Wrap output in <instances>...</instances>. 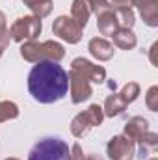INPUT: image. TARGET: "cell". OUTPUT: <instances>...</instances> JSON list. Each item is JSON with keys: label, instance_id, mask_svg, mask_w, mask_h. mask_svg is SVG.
<instances>
[{"label": "cell", "instance_id": "cell-1", "mask_svg": "<svg viewBox=\"0 0 158 160\" xmlns=\"http://www.w3.org/2000/svg\"><path fill=\"white\" fill-rule=\"evenodd\" d=\"M28 91L41 104L62 101L69 91L67 71L56 62H39L28 73Z\"/></svg>", "mask_w": 158, "mask_h": 160}, {"label": "cell", "instance_id": "cell-2", "mask_svg": "<svg viewBox=\"0 0 158 160\" xmlns=\"http://www.w3.org/2000/svg\"><path fill=\"white\" fill-rule=\"evenodd\" d=\"M21 56L24 62L39 63V62H56L60 63L65 58V48L58 41H26L21 43Z\"/></svg>", "mask_w": 158, "mask_h": 160}, {"label": "cell", "instance_id": "cell-3", "mask_svg": "<svg viewBox=\"0 0 158 160\" xmlns=\"http://www.w3.org/2000/svg\"><path fill=\"white\" fill-rule=\"evenodd\" d=\"M69 145L56 136L39 140L32 151L28 153V160H69Z\"/></svg>", "mask_w": 158, "mask_h": 160}, {"label": "cell", "instance_id": "cell-4", "mask_svg": "<svg viewBox=\"0 0 158 160\" xmlns=\"http://www.w3.org/2000/svg\"><path fill=\"white\" fill-rule=\"evenodd\" d=\"M102 121H104L102 106H99V104H89L84 112L77 114V116L71 119V134H73L75 138H84L91 128L101 127Z\"/></svg>", "mask_w": 158, "mask_h": 160}, {"label": "cell", "instance_id": "cell-5", "mask_svg": "<svg viewBox=\"0 0 158 160\" xmlns=\"http://www.w3.org/2000/svg\"><path fill=\"white\" fill-rule=\"evenodd\" d=\"M43 32V22L41 19L34 15L19 17L11 26H9V36L15 43H26V41H36Z\"/></svg>", "mask_w": 158, "mask_h": 160}, {"label": "cell", "instance_id": "cell-6", "mask_svg": "<svg viewBox=\"0 0 158 160\" xmlns=\"http://www.w3.org/2000/svg\"><path fill=\"white\" fill-rule=\"evenodd\" d=\"M52 34L58 36L62 41L69 43V45H77L82 39V28L75 22L73 17L69 15H60L54 19L52 22Z\"/></svg>", "mask_w": 158, "mask_h": 160}, {"label": "cell", "instance_id": "cell-7", "mask_svg": "<svg viewBox=\"0 0 158 160\" xmlns=\"http://www.w3.org/2000/svg\"><path fill=\"white\" fill-rule=\"evenodd\" d=\"M106 155L110 160H132L136 157V143L125 134L114 136L106 143Z\"/></svg>", "mask_w": 158, "mask_h": 160}, {"label": "cell", "instance_id": "cell-8", "mask_svg": "<svg viewBox=\"0 0 158 160\" xmlns=\"http://www.w3.org/2000/svg\"><path fill=\"white\" fill-rule=\"evenodd\" d=\"M71 71L78 73L80 77L87 80V82H95V84H104L106 82V69L102 65H97L86 58H75L71 63Z\"/></svg>", "mask_w": 158, "mask_h": 160}, {"label": "cell", "instance_id": "cell-9", "mask_svg": "<svg viewBox=\"0 0 158 160\" xmlns=\"http://www.w3.org/2000/svg\"><path fill=\"white\" fill-rule=\"evenodd\" d=\"M67 77H69V89H71V102L73 104H82L84 101H87L93 95L91 84L84 77H80L75 71H71Z\"/></svg>", "mask_w": 158, "mask_h": 160}, {"label": "cell", "instance_id": "cell-10", "mask_svg": "<svg viewBox=\"0 0 158 160\" xmlns=\"http://www.w3.org/2000/svg\"><path fill=\"white\" fill-rule=\"evenodd\" d=\"M87 50L99 62H108L116 54V47L104 38H91L89 43H87Z\"/></svg>", "mask_w": 158, "mask_h": 160}, {"label": "cell", "instance_id": "cell-11", "mask_svg": "<svg viewBox=\"0 0 158 160\" xmlns=\"http://www.w3.org/2000/svg\"><path fill=\"white\" fill-rule=\"evenodd\" d=\"M147 130H149V121L145 119V118H141V116H134V118H130V119L125 123L123 134L136 143V140L141 138Z\"/></svg>", "mask_w": 158, "mask_h": 160}, {"label": "cell", "instance_id": "cell-12", "mask_svg": "<svg viewBox=\"0 0 158 160\" xmlns=\"http://www.w3.org/2000/svg\"><path fill=\"white\" fill-rule=\"evenodd\" d=\"M97 28L101 36H112L116 30H119L117 19H116V8L97 15Z\"/></svg>", "mask_w": 158, "mask_h": 160}, {"label": "cell", "instance_id": "cell-13", "mask_svg": "<svg viewBox=\"0 0 158 160\" xmlns=\"http://www.w3.org/2000/svg\"><path fill=\"white\" fill-rule=\"evenodd\" d=\"M126 106H128V104L121 99V95L116 93V91H112V93L106 97L104 106H102L104 118H117V116H121V114L125 112V108H126Z\"/></svg>", "mask_w": 158, "mask_h": 160}, {"label": "cell", "instance_id": "cell-14", "mask_svg": "<svg viewBox=\"0 0 158 160\" xmlns=\"http://www.w3.org/2000/svg\"><path fill=\"white\" fill-rule=\"evenodd\" d=\"M110 38L114 39L112 45L117 47V48H123V50H132V48L138 45V38H136V34H134L132 30L119 28V30H116Z\"/></svg>", "mask_w": 158, "mask_h": 160}, {"label": "cell", "instance_id": "cell-15", "mask_svg": "<svg viewBox=\"0 0 158 160\" xmlns=\"http://www.w3.org/2000/svg\"><path fill=\"white\" fill-rule=\"evenodd\" d=\"M89 15H91V9H89L87 0H73V6H71V17L75 19V22L78 24L82 30L87 26Z\"/></svg>", "mask_w": 158, "mask_h": 160}, {"label": "cell", "instance_id": "cell-16", "mask_svg": "<svg viewBox=\"0 0 158 160\" xmlns=\"http://www.w3.org/2000/svg\"><path fill=\"white\" fill-rule=\"evenodd\" d=\"M136 143H138V147H140V157L141 158H145V157H149V155H153L155 151L158 149V134L156 132H151V130H147L141 138H138L136 140Z\"/></svg>", "mask_w": 158, "mask_h": 160}, {"label": "cell", "instance_id": "cell-17", "mask_svg": "<svg viewBox=\"0 0 158 160\" xmlns=\"http://www.w3.org/2000/svg\"><path fill=\"white\" fill-rule=\"evenodd\" d=\"M22 4L32 11L34 17L37 19H45L52 13L54 9V2L52 0H22Z\"/></svg>", "mask_w": 158, "mask_h": 160}, {"label": "cell", "instance_id": "cell-18", "mask_svg": "<svg viewBox=\"0 0 158 160\" xmlns=\"http://www.w3.org/2000/svg\"><path fill=\"white\" fill-rule=\"evenodd\" d=\"M140 9V15L143 19V22L151 28H156L158 26V0H149L141 6H138Z\"/></svg>", "mask_w": 158, "mask_h": 160}, {"label": "cell", "instance_id": "cell-19", "mask_svg": "<svg viewBox=\"0 0 158 160\" xmlns=\"http://www.w3.org/2000/svg\"><path fill=\"white\" fill-rule=\"evenodd\" d=\"M116 19H117V26L125 30H132L134 22H136V15L130 8H117L116 9Z\"/></svg>", "mask_w": 158, "mask_h": 160}, {"label": "cell", "instance_id": "cell-20", "mask_svg": "<svg viewBox=\"0 0 158 160\" xmlns=\"http://www.w3.org/2000/svg\"><path fill=\"white\" fill-rule=\"evenodd\" d=\"M19 114H21V110L13 101H0V123L9 119H17Z\"/></svg>", "mask_w": 158, "mask_h": 160}, {"label": "cell", "instance_id": "cell-21", "mask_svg": "<svg viewBox=\"0 0 158 160\" xmlns=\"http://www.w3.org/2000/svg\"><path fill=\"white\" fill-rule=\"evenodd\" d=\"M119 95H121V99H123L126 104L134 102V101L140 97V84H138V82H126V84L123 86V89L119 91Z\"/></svg>", "mask_w": 158, "mask_h": 160}, {"label": "cell", "instance_id": "cell-22", "mask_svg": "<svg viewBox=\"0 0 158 160\" xmlns=\"http://www.w3.org/2000/svg\"><path fill=\"white\" fill-rule=\"evenodd\" d=\"M9 41H11V36H9V28H7V19H6V13L0 11V45L4 48H7Z\"/></svg>", "mask_w": 158, "mask_h": 160}, {"label": "cell", "instance_id": "cell-23", "mask_svg": "<svg viewBox=\"0 0 158 160\" xmlns=\"http://www.w3.org/2000/svg\"><path fill=\"white\" fill-rule=\"evenodd\" d=\"M87 4H89L91 13H95V15H101V13L108 11V9H114V6L108 0H87Z\"/></svg>", "mask_w": 158, "mask_h": 160}, {"label": "cell", "instance_id": "cell-24", "mask_svg": "<svg viewBox=\"0 0 158 160\" xmlns=\"http://www.w3.org/2000/svg\"><path fill=\"white\" fill-rule=\"evenodd\" d=\"M145 104L151 112H158V88L156 86H151L147 89V95H145Z\"/></svg>", "mask_w": 158, "mask_h": 160}, {"label": "cell", "instance_id": "cell-25", "mask_svg": "<svg viewBox=\"0 0 158 160\" xmlns=\"http://www.w3.org/2000/svg\"><path fill=\"white\" fill-rule=\"evenodd\" d=\"M84 158H86V155H84L80 143H73L71 153H69V160H84Z\"/></svg>", "mask_w": 158, "mask_h": 160}, {"label": "cell", "instance_id": "cell-26", "mask_svg": "<svg viewBox=\"0 0 158 160\" xmlns=\"http://www.w3.org/2000/svg\"><path fill=\"white\" fill-rule=\"evenodd\" d=\"M112 6L117 9V8H130L132 9V0H112Z\"/></svg>", "mask_w": 158, "mask_h": 160}, {"label": "cell", "instance_id": "cell-27", "mask_svg": "<svg viewBox=\"0 0 158 160\" xmlns=\"http://www.w3.org/2000/svg\"><path fill=\"white\" fill-rule=\"evenodd\" d=\"M158 48V43H153V47H151V52H149V58H151V63L153 65H156V58H155V52H156Z\"/></svg>", "mask_w": 158, "mask_h": 160}, {"label": "cell", "instance_id": "cell-28", "mask_svg": "<svg viewBox=\"0 0 158 160\" xmlns=\"http://www.w3.org/2000/svg\"><path fill=\"white\" fill-rule=\"evenodd\" d=\"M84 160H104L101 155H97V153H89V155H86V158Z\"/></svg>", "mask_w": 158, "mask_h": 160}, {"label": "cell", "instance_id": "cell-29", "mask_svg": "<svg viewBox=\"0 0 158 160\" xmlns=\"http://www.w3.org/2000/svg\"><path fill=\"white\" fill-rule=\"evenodd\" d=\"M108 88H110L112 91H116V80H114V82H108Z\"/></svg>", "mask_w": 158, "mask_h": 160}, {"label": "cell", "instance_id": "cell-30", "mask_svg": "<svg viewBox=\"0 0 158 160\" xmlns=\"http://www.w3.org/2000/svg\"><path fill=\"white\" fill-rule=\"evenodd\" d=\"M4 50H6V48H4V47L0 45V58H2V54H4Z\"/></svg>", "mask_w": 158, "mask_h": 160}, {"label": "cell", "instance_id": "cell-31", "mask_svg": "<svg viewBox=\"0 0 158 160\" xmlns=\"http://www.w3.org/2000/svg\"><path fill=\"white\" fill-rule=\"evenodd\" d=\"M6 160H21V158H15V157H9V158H6Z\"/></svg>", "mask_w": 158, "mask_h": 160}, {"label": "cell", "instance_id": "cell-32", "mask_svg": "<svg viewBox=\"0 0 158 160\" xmlns=\"http://www.w3.org/2000/svg\"><path fill=\"white\" fill-rule=\"evenodd\" d=\"M149 160H158V158H156V157H153V158H149Z\"/></svg>", "mask_w": 158, "mask_h": 160}]
</instances>
